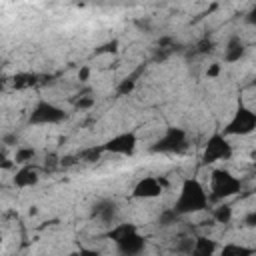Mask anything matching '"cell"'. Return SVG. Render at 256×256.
<instances>
[{
  "instance_id": "cell-1",
  "label": "cell",
  "mask_w": 256,
  "mask_h": 256,
  "mask_svg": "<svg viewBox=\"0 0 256 256\" xmlns=\"http://www.w3.org/2000/svg\"><path fill=\"white\" fill-rule=\"evenodd\" d=\"M208 204H210L208 192L202 186V182L196 178H186L180 186V194H178L172 210L178 216H186V214H196V212L206 210Z\"/></svg>"
},
{
  "instance_id": "cell-2",
  "label": "cell",
  "mask_w": 256,
  "mask_h": 256,
  "mask_svg": "<svg viewBox=\"0 0 256 256\" xmlns=\"http://www.w3.org/2000/svg\"><path fill=\"white\" fill-rule=\"evenodd\" d=\"M240 190H242V180L240 178H236L228 170H214L212 178H210V192L212 194H208V200L222 202L226 198L236 196Z\"/></svg>"
},
{
  "instance_id": "cell-3",
  "label": "cell",
  "mask_w": 256,
  "mask_h": 256,
  "mask_svg": "<svg viewBox=\"0 0 256 256\" xmlns=\"http://www.w3.org/2000/svg\"><path fill=\"white\" fill-rule=\"evenodd\" d=\"M188 148V136L182 128H168L152 146V152H162V154H180Z\"/></svg>"
},
{
  "instance_id": "cell-4",
  "label": "cell",
  "mask_w": 256,
  "mask_h": 256,
  "mask_svg": "<svg viewBox=\"0 0 256 256\" xmlns=\"http://www.w3.org/2000/svg\"><path fill=\"white\" fill-rule=\"evenodd\" d=\"M254 128H256V114L250 108L240 106L234 112L232 120L226 124L224 136H246V134L254 132Z\"/></svg>"
},
{
  "instance_id": "cell-5",
  "label": "cell",
  "mask_w": 256,
  "mask_h": 256,
  "mask_svg": "<svg viewBox=\"0 0 256 256\" xmlns=\"http://www.w3.org/2000/svg\"><path fill=\"white\" fill-rule=\"evenodd\" d=\"M232 158V144L228 142V138L224 134H212L204 146L202 152V162L204 164H212L218 160H230Z\"/></svg>"
},
{
  "instance_id": "cell-6",
  "label": "cell",
  "mask_w": 256,
  "mask_h": 256,
  "mask_svg": "<svg viewBox=\"0 0 256 256\" xmlns=\"http://www.w3.org/2000/svg\"><path fill=\"white\" fill-rule=\"evenodd\" d=\"M64 118H66V112L60 106H56L48 100L36 102V106L30 112V122L32 124H58Z\"/></svg>"
},
{
  "instance_id": "cell-7",
  "label": "cell",
  "mask_w": 256,
  "mask_h": 256,
  "mask_svg": "<svg viewBox=\"0 0 256 256\" xmlns=\"http://www.w3.org/2000/svg\"><path fill=\"white\" fill-rule=\"evenodd\" d=\"M136 144H138V138L134 132H120V134L112 136L110 140H106L102 144V150L112 152V154H132Z\"/></svg>"
},
{
  "instance_id": "cell-8",
  "label": "cell",
  "mask_w": 256,
  "mask_h": 256,
  "mask_svg": "<svg viewBox=\"0 0 256 256\" xmlns=\"http://www.w3.org/2000/svg\"><path fill=\"white\" fill-rule=\"evenodd\" d=\"M166 186V180L162 178H154V176H144L136 182L134 190H132V196L134 198H144V200H150V198H156L162 194V188Z\"/></svg>"
},
{
  "instance_id": "cell-9",
  "label": "cell",
  "mask_w": 256,
  "mask_h": 256,
  "mask_svg": "<svg viewBox=\"0 0 256 256\" xmlns=\"http://www.w3.org/2000/svg\"><path fill=\"white\" fill-rule=\"evenodd\" d=\"M116 246H118V250H120L124 256H138V254L144 250L146 240H144L142 234H138V230H134V232L126 234L124 238H120V240L116 242Z\"/></svg>"
},
{
  "instance_id": "cell-10",
  "label": "cell",
  "mask_w": 256,
  "mask_h": 256,
  "mask_svg": "<svg viewBox=\"0 0 256 256\" xmlns=\"http://www.w3.org/2000/svg\"><path fill=\"white\" fill-rule=\"evenodd\" d=\"M40 182V172L38 168H34L32 164H26V166H20L14 174V184L18 188H32Z\"/></svg>"
},
{
  "instance_id": "cell-11",
  "label": "cell",
  "mask_w": 256,
  "mask_h": 256,
  "mask_svg": "<svg viewBox=\"0 0 256 256\" xmlns=\"http://www.w3.org/2000/svg\"><path fill=\"white\" fill-rule=\"evenodd\" d=\"M216 250H218L216 240H212V238H208V236H198V238H194V242H192L190 256H214Z\"/></svg>"
},
{
  "instance_id": "cell-12",
  "label": "cell",
  "mask_w": 256,
  "mask_h": 256,
  "mask_svg": "<svg viewBox=\"0 0 256 256\" xmlns=\"http://www.w3.org/2000/svg\"><path fill=\"white\" fill-rule=\"evenodd\" d=\"M92 216L98 218V220L104 222V224H110V222L114 220V216H116V204H114L112 200H100V202L94 204Z\"/></svg>"
},
{
  "instance_id": "cell-13",
  "label": "cell",
  "mask_w": 256,
  "mask_h": 256,
  "mask_svg": "<svg viewBox=\"0 0 256 256\" xmlns=\"http://www.w3.org/2000/svg\"><path fill=\"white\" fill-rule=\"evenodd\" d=\"M246 52V44L240 36H232L224 48V60L226 62H238Z\"/></svg>"
},
{
  "instance_id": "cell-14",
  "label": "cell",
  "mask_w": 256,
  "mask_h": 256,
  "mask_svg": "<svg viewBox=\"0 0 256 256\" xmlns=\"http://www.w3.org/2000/svg\"><path fill=\"white\" fill-rule=\"evenodd\" d=\"M218 256H254V250L244 246V244H236V242H228L220 248Z\"/></svg>"
},
{
  "instance_id": "cell-15",
  "label": "cell",
  "mask_w": 256,
  "mask_h": 256,
  "mask_svg": "<svg viewBox=\"0 0 256 256\" xmlns=\"http://www.w3.org/2000/svg\"><path fill=\"white\" fill-rule=\"evenodd\" d=\"M36 156V150L32 146H18L16 148V154H14V164H20V166H26L34 160Z\"/></svg>"
},
{
  "instance_id": "cell-16",
  "label": "cell",
  "mask_w": 256,
  "mask_h": 256,
  "mask_svg": "<svg viewBox=\"0 0 256 256\" xmlns=\"http://www.w3.org/2000/svg\"><path fill=\"white\" fill-rule=\"evenodd\" d=\"M212 218L218 222V224H228L232 220V206L230 204H220L214 208L212 212Z\"/></svg>"
},
{
  "instance_id": "cell-17",
  "label": "cell",
  "mask_w": 256,
  "mask_h": 256,
  "mask_svg": "<svg viewBox=\"0 0 256 256\" xmlns=\"http://www.w3.org/2000/svg\"><path fill=\"white\" fill-rule=\"evenodd\" d=\"M134 230H136V226H134V224H116V226H112V228H110L108 238H110V240H114V242H118L120 238H124L126 234H130V232H134Z\"/></svg>"
},
{
  "instance_id": "cell-18",
  "label": "cell",
  "mask_w": 256,
  "mask_h": 256,
  "mask_svg": "<svg viewBox=\"0 0 256 256\" xmlns=\"http://www.w3.org/2000/svg\"><path fill=\"white\" fill-rule=\"evenodd\" d=\"M36 74H30V72H20L14 76V88H30L36 84Z\"/></svg>"
},
{
  "instance_id": "cell-19",
  "label": "cell",
  "mask_w": 256,
  "mask_h": 256,
  "mask_svg": "<svg viewBox=\"0 0 256 256\" xmlns=\"http://www.w3.org/2000/svg\"><path fill=\"white\" fill-rule=\"evenodd\" d=\"M102 146H90V148H84L80 154H78V160H84V162H96L100 160L102 156Z\"/></svg>"
},
{
  "instance_id": "cell-20",
  "label": "cell",
  "mask_w": 256,
  "mask_h": 256,
  "mask_svg": "<svg viewBox=\"0 0 256 256\" xmlns=\"http://www.w3.org/2000/svg\"><path fill=\"white\" fill-rule=\"evenodd\" d=\"M134 86H136V78H134V76H130V78H124V80L118 84L116 92H118L120 96H128V94L134 90Z\"/></svg>"
},
{
  "instance_id": "cell-21",
  "label": "cell",
  "mask_w": 256,
  "mask_h": 256,
  "mask_svg": "<svg viewBox=\"0 0 256 256\" xmlns=\"http://www.w3.org/2000/svg\"><path fill=\"white\" fill-rule=\"evenodd\" d=\"M178 220V214L170 208V210H164L162 214H160V218H158V222H160V226H170V224H174Z\"/></svg>"
},
{
  "instance_id": "cell-22",
  "label": "cell",
  "mask_w": 256,
  "mask_h": 256,
  "mask_svg": "<svg viewBox=\"0 0 256 256\" xmlns=\"http://www.w3.org/2000/svg\"><path fill=\"white\" fill-rule=\"evenodd\" d=\"M192 242H194V238H180V240L176 242V250H178V252H184V254H190Z\"/></svg>"
},
{
  "instance_id": "cell-23",
  "label": "cell",
  "mask_w": 256,
  "mask_h": 256,
  "mask_svg": "<svg viewBox=\"0 0 256 256\" xmlns=\"http://www.w3.org/2000/svg\"><path fill=\"white\" fill-rule=\"evenodd\" d=\"M92 104H94V98H90V96H80L78 102H76V108H90Z\"/></svg>"
},
{
  "instance_id": "cell-24",
  "label": "cell",
  "mask_w": 256,
  "mask_h": 256,
  "mask_svg": "<svg viewBox=\"0 0 256 256\" xmlns=\"http://www.w3.org/2000/svg\"><path fill=\"white\" fill-rule=\"evenodd\" d=\"M78 162V156H62L60 158V166L62 168H70V166H74Z\"/></svg>"
},
{
  "instance_id": "cell-25",
  "label": "cell",
  "mask_w": 256,
  "mask_h": 256,
  "mask_svg": "<svg viewBox=\"0 0 256 256\" xmlns=\"http://www.w3.org/2000/svg\"><path fill=\"white\" fill-rule=\"evenodd\" d=\"M220 74V64L218 62H214V64H210L208 68H206V76H210V78H216Z\"/></svg>"
},
{
  "instance_id": "cell-26",
  "label": "cell",
  "mask_w": 256,
  "mask_h": 256,
  "mask_svg": "<svg viewBox=\"0 0 256 256\" xmlns=\"http://www.w3.org/2000/svg\"><path fill=\"white\" fill-rule=\"evenodd\" d=\"M56 166H60V160H58L56 156H50V158H46V162H44V168H46V170H54Z\"/></svg>"
},
{
  "instance_id": "cell-27",
  "label": "cell",
  "mask_w": 256,
  "mask_h": 256,
  "mask_svg": "<svg viewBox=\"0 0 256 256\" xmlns=\"http://www.w3.org/2000/svg\"><path fill=\"white\" fill-rule=\"evenodd\" d=\"M118 50V42L116 40H112V42H108V44H104L98 52H116Z\"/></svg>"
},
{
  "instance_id": "cell-28",
  "label": "cell",
  "mask_w": 256,
  "mask_h": 256,
  "mask_svg": "<svg viewBox=\"0 0 256 256\" xmlns=\"http://www.w3.org/2000/svg\"><path fill=\"white\" fill-rule=\"evenodd\" d=\"M70 256H100L96 250H90V248H82L80 252H74V254H70Z\"/></svg>"
},
{
  "instance_id": "cell-29",
  "label": "cell",
  "mask_w": 256,
  "mask_h": 256,
  "mask_svg": "<svg viewBox=\"0 0 256 256\" xmlns=\"http://www.w3.org/2000/svg\"><path fill=\"white\" fill-rule=\"evenodd\" d=\"M210 50H212V42L210 40H202L198 44V52H210Z\"/></svg>"
},
{
  "instance_id": "cell-30",
  "label": "cell",
  "mask_w": 256,
  "mask_h": 256,
  "mask_svg": "<svg viewBox=\"0 0 256 256\" xmlns=\"http://www.w3.org/2000/svg\"><path fill=\"white\" fill-rule=\"evenodd\" d=\"M88 76H90V68H88V66H82V68L78 70V78H80L82 82H86Z\"/></svg>"
},
{
  "instance_id": "cell-31",
  "label": "cell",
  "mask_w": 256,
  "mask_h": 256,
  "mask_svg": "<svg viewBox=\"0 0 256 256\" xmlns=\"http://www.w3.org/2000/svg\"><path fill=\"white\" fill-rule=\"evenodd\" d=\"M254 222H256V214L250 212V214L246 216V226H254Z\"/></svg>"
},
{
  "instance_id": "cell-32",
  "label": "cell",
  "mask_w": 256,
  "mask_h": 256,
  "mask_svg": "<svg viewBox=\"0 0 256 256\" xmlns=\"http://www.w3.org/2000/svg\"><path fill=\"white\" fill-rule=\"evenodd\" d=\"M0 90H2V78H0Z\"/></svg>"
}]
</instances>
